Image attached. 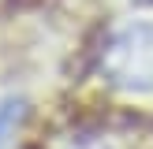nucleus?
Here are the masks:
<instances>
[{
	"instance_id": "obj_1",
	"label": "nucleus",
	"mask_w": 153,
	"mask_h": 149,
	"mask_svg": "<svg viewBox=\"0 0 153 149\" xmlns=\"http://www.w3.org/2000/svg\"><path fill=\"white\" fill-rule=\"evenodd\" d=\"M97 74L105 78V86L127 97L153 93V19L149 15L120 19L105 34L101 49H97Z\"/></svg>"
},
{
	"instance_id": "obj_2",
	"label": "nucleus",
	"mask_w": 153,
	"mask_h": 149,
	"mask_svg": "<svg viewBox=\"0 0 153 149\" xmlns=\"http://www.w3.org/2000/svg\"><path fill=\"white\" fill-rule=\"evenodd\" d=\"M15 119H19V104H15V101H4V104H0V142H4V134L15 127Z\"/></svg>"
},
{
	"instance_id": "obj_3",
	"label": "nucleus",
	"mask_w": 153,
	"mask_h": 149,
	"mask_svg": "<svg viewBox=\"0 0 153 149\" xmlns=\"http://www.w3.org/2000/svg\"><path fill=\"white\" fill-rule=\"evenodd\" d=\"M64 149H120V145H112L108 138H71Z\"/></svg>"
}]
</instances>
